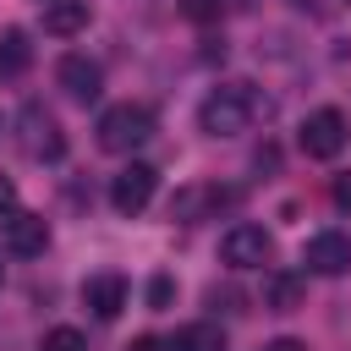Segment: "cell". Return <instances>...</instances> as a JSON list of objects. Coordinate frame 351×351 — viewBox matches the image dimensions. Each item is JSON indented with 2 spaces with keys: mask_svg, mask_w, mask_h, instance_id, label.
Returning a JSON list of instances; mask_svg holds the SVG:
<instances>
[{
  "mask_svg": "<svg viewBox=\"0 0 351 351\" xmlns=\"http://www.w3.org/2000/svg\"><path fill=\"white\" fill-rule=\"evenodd\" d=\"M252 115H258V93H252L247 82H219V88H208L203 104H197V126H203L208 137H241V132L252 126Z\"/></svg>",
  "mask_w": 351,
  "mask_h": 351,
  "instance_id": "cell-1",
  "label": "cell"
},
{
  "mask_svg": "<svg viewBox=\"0 0 351 351\" xmlns=\"http://www.w3.org/2000/svg\"><path fill=\"white\" fill-rule=\"evenodd\" d=\"M99 148L104 154H132V148H143L148 137H154V110L148 104H110L104 115H99Z\"/></svg>",
  "mask_w": 351,
  "mask_h": 351,
  "instance_id": "cell-2",
  "label": "cell"
},
{
  "mask_svg": "<svg viewBox=\"0 0 351 351\" xmlns=\"http://www.w3.org/2000/svg\"><path fill=\"white\" fill-rule=\"evenodd\" d=\"M16 148H22V159H33V165H55V159L66 154V132H60V121H55L44 104H22V110H16Z\"/></svg>",
  "mask_w": 351,
  "mask_h": 351,
  "instance_id": "cell-3",
  "label": "cell"
},
{
  "mask_svg": "<svg viewBox=\"0 0 351 351\" xmlns=\"http://www.w3.org/2000/svg\"><path fill=\"white\" fill-rule=\"evenodd\" d=\"M154 192H159V170H154V165H143V159H132V165L110 181V208H115V214H126V219H137V214L154 203Z\"/></svg>",
  "mask_w": 351,
  "mask_h": 351,
  "instance_id": "cell-4",
  "label": "cell"
},
{
  "mask_svg": "<svg viewBox=\"0 0 351 351\" xmlns=\"http://www.w3.org/2000/svg\"><path fill=\"white\" fill-rule=\"evenodd\" d=\"M346 115L335 110V104H324V110H313L307 121H302V132H296V143H302V154L307 159H335L340 148H346Z\"/></svg>",
  "mask_w": 351,
  "mask_h": 351,
  "instance_id": "cell-5",
  "label": "cell"
},
{
  "mask_svg": "<svg viewBox=\"0 0 351 351\" xmlns=\"http://www.w3.org/2000/svg\"><path fill=\"white\" fill-rule=\"evenodd\" d=\"M219 258H225L230 269H263V263L274 258V236H269L263 225H230L225 241H219Z\"/></svg>",
  "mask_w": 351,
  "mask_h": 351,
  "instance_id": "cell-6",
  "label": "cell"
},
{
  "mask_svg": "<svg viewBox=\"0 0 351 351\" xmlns=\"http://www.w3.org/2000/svg\"><path fill=\"white\" fill-rule=\"evenodd\" d=\"M55 82H60V88H66V99H77V104H93V99L104 93V71H99V60H88L82 49L60 55V66H55Z\"/></svg>",
  "mask_w": 351,
  "mask_h": 351,
  "instance_id": "cell-7",
  "label": "cell"
},
{
  "mask_svg": "<svg viewBox=\"0 0 351 351\" xmlns=\"http://www.w3.org/2000/svg\"><path fill=\"white\" fill-rule=\"evenodd\" d=\"M302 263H307V274H351V241L340 236V230H318V236H307V247H302Z\"/></svg>",
  "mask_w": 351,
  "mask_h": 351,
  "instance_id": "cell-8",
  "label": "cell"
},
{
  "mask_svg": "<svg viewBox=\"0 0 351 351\" xmlns=\"http://www.w3.org/2000/svg\"><path fill=\"white\" fill-rule=\"evenodd\" d=\"M49 247V225H44V214H5V252H16V258H38Z\"/></svg>",
  "mask_w": 351,
  "mask_h": 351,
  "instance_id": "cell-9",
  "label": "cell"
},
{
  "mask_svg": "<svg viewBox=\"0 0 351 351\" xmlns=\"http://www.w3.org/2000/svg\"><path fill=\"white\" fill-rule=\"evenodd\" d=\"M82 307L110 324V318L126 307V280H121V274H88V280H82Z\"/></svg>",
  "mask_w": 351,
  "mask_h": 351,
  "instance_id": "cell-10",
  "label": "cell"
},
{
  "mask_svg": "<svg viewBox=\"0 0 351 351\" xmlns=\"http://www.w3.org/2000/svg\"><path fill=\"white\" fill-rule=\"evenodd\" d=\"M88 0H44V33L49 38H71V33H82L88 27Z\"/></svg>",
  "mask_w": 351,
  "mask_h": 351,
  "instance_id": "cell-11",
  "label": "cell"
},
{
  "mask_svg": "<svg viewBox=\"0 0 351 351\" xmlns=\"http://www.w3.org/2000/svg\"><path fill=\"white\" fill-rule=\"evenodd\" d=\"M27 60H33V44H27V27H5V33H0V82H11V77H22V71H27Z\"/></svg>",
  "mask_w": 351,
  "mask_h": 351,
  "instance_id": "cell-12",
  "label": "cell"
},
{
  "mask_svg": "<svg viewBox=\"0 0 351 351\" xmlns=\"http://www.w3.org/2000/svg\"><path fill=\"white\" fill-rule=\"evenodd\" d=\"M302 291H307V280H302V274H269L263 302H269L274 313H296V307H302Z\"/></svg>",
  "mask_w": 351,
  "mask_h": 351,
  "instance_id": "cell-13",
  "label": "cell"
},
{
  "mask_svg": "<svg viewBox=\"0 0 351 351\" xmlns=\"http://www.w3.org/2000/svg\"><path fill=\"white\" fill-rule=\"evenodd\" d=\"M170 346H176V351H230L219 324H186V329L170 340Z\"/></svg>",
  "mask_w": 351,
  "mask_h": 351,
  "instance_id": "cell-14",
  "label": "cell"
},
{
  "mask_svg": "<svg viewBox=\"0 0 351 351\" xmlns=\"http://www.w3.org/2000/svg\"><path fill=\"white\" fill-rule=\"evenodd\" d=\"M38 351H88V340H82V329H71V324H55V329H44Z\"/></svg>",
  "mask_w": 351,
  "mask_h": 351,
  "instance_id": "cell-15",
  "label": "cell"
},
{
  "mask_svg": "<svg viewBox=\"0 0 351 351\" xmlns=\"http://www.w3.org/2000/svg\"><path fill=\"white\" fill-rule=\"evenodd\" d=\"M230 0H181V16L186 22H219Z\"/></svg>",
  "mask_w": 351,
  "mask_h": 351,
  "instance_id": "cell-16",
  "label": "cell"
},
{
  "mask_svg": "<svg viewBox=\"0 0 351 351\" xmlns=\"http://www.w3.org/2000/svg\"><path fill=\"white\" fill-rule=\"evenodd\" d=\"M170 296H176L170 274H154V285H148V307H170Z\"/></svg>",
  "mask_w": 351,
  "mask_h": 351,
  "instance_id": "cell-17",
  "label": "cell"
},
{
  "mask_svg": "<svg viewBox=\"0 0 351 351\" xmlns=\"http://www.w3.org/2000/svg\"><path fill=\"white\" fill-rule=\"evenodd\" d=\"M5 214H16V186L0 176V219H5Z\"/></svg>",
  "mask_w": 351,
  "mask_h": 351,
  "instance_id": "cell-18",
  "label": "cell"
},
{
  "mask_svg": "<svg viewBox=\"0 0 351 351\" xmlns=\"http://www.w3.org/2000/svg\"><path fill=\"white\" fill-rule=\"evenodd\" d=\"M126 351H176V346H170V340H159V335H143V340H132Z\"/></svg>",
  "mask_w": 351,
  "mask_h": 351,
  "instance_id": "cell-19",
  "label": "cell"
},
{
  "mask_svg": "<svg viewBox=\"0 0 351 351\" xmlns=\"http://www.w3.org/2000/svg\"><path fill=\"white\" fill-rule=\"evenodd\" d=\"M335 203H340V208H351V170L335 181Z\"/></svg>",
  "mask_w": 351,
  "mask_h": 351,
  "instance_id": "cell-20",
  "label": "cell"
},
{
  "mask_svg": "<svg viewBox=\"0 0 351 351\" xmlns=\"http://www.w3.org/2000/svg\"><path fill=\"white\" fill-rule=\"evenodd\" d=\"M263 351H307V346H302V340H291V335H280V340H269Z\"/></svg>",
  "mask_w": 351,
  "mask_h": 351,
  "instance_id": "cell-21",
  "label": "cell"
},
{
  "mask_svg": "<svg viewBox=\"0 0 351 351\" xmlns=\"http://www.w3.org/2000/svg\"><path fill=\"white\" fill-rule=\"evenodd\" d=\"M0 285H5V263H0Z\"/></svg>",
  "mask_w": 351,
  "mask_h": 351,
  "instance_id": "cell-22",
  "label": "cell"
}]
</instances>
